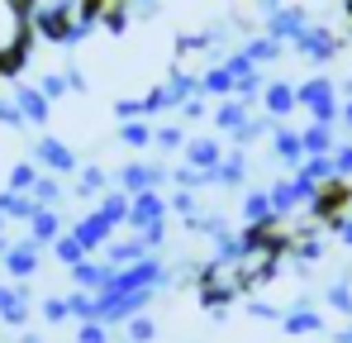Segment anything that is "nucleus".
Segmentation results:
<instances>
[{
    "label": "nucleus",
    "instance_id": "obj_1",
    "mask_svg": "<svg viewBox=\"0 0 352 343\" xmlns=\"http://www.w3.org/2000/svg\"><path fill=\"white\" fill-rule=\"evenodd\" d=\"M38 48V34H34V14L24 0H0V76L14 81L29 57Z\"/></svg>",
    "mask_w": 352,
    "mask_h": 343
},
{
    "label": "nucleus",
    "instance_id": "obj_2",
    "mask_svg": "<svg viewBox=\"0 0 352 343\" xmlns=\"http://www.w3.org/2000/svg\"><path fill=\"white\" fill-rule=\"evenodd\" d=\"M295 96H300V110L309 114V124H333L343 119V91L329 72H314L305 81H295Z\"/></svg>",
    "mask_w": 352,
    "mask_h": 343
},
{
    "label": "nucleus",
    "instance_id": "obj_3",
    "mask_svg": "<svg viewBox=\"0 0 352 343\" xmlns=\"http://www.w3.org/2000/svg\"><path fill=\"white\" fill-rule=\"evenodd\" d=\"M43 253H48V248H38L29 233L10 238L5 253H0V272H5V282H34V277L43 272Z\"/></svg>",
    "mask_w": 352,
    "mask_h": 343
},
{
    "label": "nucleus",
    "instance_id": "obj_4",
    "mask_svg": "<svg viewBox=\"0 0 352 343\" xmlns=\"http://www.w3.org/2000/svg\"><path fill=\"white\" fill-rule=\"evenodd\" d=\"M291 53L305 57L309 67H329V62H338V53H343V34L314 19V24H309V29H305V34L291 43Z\"/></svg>",
    "mask_w": 352,
    "mask_h": 343
},
{
    "label": "nucleus",
    "instance_id": "obj_5",
    "mask_svg": "<svg viewBox=\"0 0 352 343\" xmlns=\"http://www.w3.org/2000/svg\"><path fill=\"white\" fill-rule=\"evenodd\" d=\"M29 158H34V163H38L43 172H53V176H76V172H81V158H76V148H72V143H62L58 134H38Z\"/></svg>",
    "mask_w": 352,
    "mask_h": 343
},
{
    "label": "nucleus",
    "instance_id": "obj_6",
    "mask_svg": "<svg viewBox=\"0 0 352 343\" xmlns=\"http://www.w3.org/2000/svg\"><path fill=\"white\" fill-rule=\"evenodd\" d=\"M167 181H172V167L148 163V158H133V163H124V167L115 172V186L129 191V196H138V191H162Z\"/></svg>",
    "mask_w": 352,
    "mask_h": 343
},
{
    "label": "nucleus",
    "instance_id": "obj_7",
    "mask_svg": "<svg viewBox=\"0 0 352 343\" xmlns=\"http://www.w3.org/2000/svg\"><path fill=\"white\" fill-rule=\"evenodd\" d=\"M309 24H314V14H309L305 5H295V0H286V5H281V10H272V14H262V34H272V39H276V43H286V48H291Z\"/></svg>",
    "mask_w": 352,
    "mask_h": 343
},
{
    "label": "nucleus",
    "instance_id": "obj_8",
    "mask_svg": "<svg viewBox=\"0 0 352 343\" xmlns=\"http://www.w3.org/2000/svg\"><path fill=\"white\" fill-rule=\"evenodd\" d=\"M10 101H14V105H19V114L29 119V129H48V119H53V101L38 91V81L14 76V81H10Z\"/></svg>",
    "mask_w": 352,
    "mask_h": 343
},
{
    "label": "nucleus",
    "instance_id": "obj_9",
    "mask_svg": "<svg viewBox=\"0 0 352 343\" xmlns=\"http://www.w3.org/2000/svg\"><path fill=\"white\" fill-rule=\"evenodd\" d=\"M67 229H72V233L81 238V248H86V253H105V248H110V243L119 238V225H115V220H105V215H100L96 205H91V210H86L81 220H72Z\"/></svg>",
    "mask_w": 352,
    "mask_h": 343
},
{
    "label": "nucleus",
    "instance_id": "obj_10",
    "mask_svg": "<svg viewBox=\"0 0 352 343\" xmlns=\"http://www.w3.org/2000/svg\"><path fill=\"white\" fill-rule=\"evenodd\" d=\"M281 334H291V339H314V334H329V320H324V310L309 305V295H295L291 305H286Z\"/></svg>",
    "mask_w": 352,
    "mask_h": 343
},
{
    "label": "nucleus",
    "instance_id": "obj_11",
    "mask_svg": "<svg viewBox=\"0 0 352 343\" xmlns=\"http://www.w3.org/2000/svg\"><path fill=\"white\" fill-rule=\"evenodd\" d=\"M29 320H34L29 282H0V324L5 329H24Z\"/></svg>",
    "mask_w": 352,
    "mask_h": 343
},
{
    "label": "nucleus",
    "instance_id": "obj_12",
    "mask_svg": "<svg viewBox=\"0 0 352 343\" xmlns=\"http://www.w3.org/2000/svg\"><path fill=\"white\" fill-rule=\"evenodd\" d=\"M172 220V200L162 191H138L133 196V210H129V233H143L153 225H167Z\"/></svg>",
    "mask_w": 352,
    "mask_h": 343
},
{
    "label": "nucleus",
    "instance_id": "obj_13",
    "mask_svg": "<svg viewBox=\"0 0 352 343\" xmlns=\"http://www.w3.org/2000/svg\"><path fill=\"white\" fill-rule=\"evenodd\" d=\"M238 220H243V229H281L276 205H272V191L267 186H248L243 205H238Z\"/></svg>",
    "mask_w": 352,
    "mask_h": 343
},
{
    "label": "nucleus",
    "instance_id": "obj_14",
    "mask_svg": "<svg viewBox=\"0 0 352 343\" xmlns=\"http://www.w3.org/2000/svg\"><path fill=\"white\" fill-rule=\"evenodd\" d=\"M267 153H272V163L281 172H300V163H305V138H300V129L276 124L272 138H267Z\"/></svg>",
    "mask_w": 352,
    "mask_h": 343
},
{
    "label": "nucleus",
    "instance_id": "obj_15",
    "mask_svg": "<svg viewBox=\"0 0 352 343\" xmlns=\"http://www.w3.org/2000/svg\"><path fill=\"white\" fill-rule=\"evenodd\" d=\"M257 110L272 114L276 124H291L295 114H300V96H295V81H267V91H262V101H257Z\"/></svg>",
    "mask_w": 352,
    "mask_h": 343
},
{
    "label": "nucleus",
    "instance_id": "obj_16",
    "mask_svg": "<svg viewBox=\"0 0 352 343\" xmlns=\"http://www.w3.org/2000/svg\"><path fill=\"white\" fill-rule=\"evenodd\" d=\"M252 114H257V105H252V101H238V96H229V101H214L210 124H214V134L229 143V138H234V134L248 124V119H252Z\"/></svg>",
    "mask_w": 352,
    "mask_h": 343
},
{
    "label": "nucleus",
    "instance_id": "obj_17",
    "mask_svg": "<svg viewBox=\"0 0 352 343\" xmlns=\"http://www.w3.org/2000/svg\"><path fill=\"white\" fill-rule=\"evenodd\" d=\"M224 153H229V143L219 138V134H200V138H190L186 143V153H181V163L195 172H214L224 163Z\"/></svg>",
    "mask_w": 352,
    "mask_h": 343
},
{
    "label": "nucleus",
    "instance_id": "obj_18",
    "mask_svg": "<svg viewBox=\"0 0 352 343\" xmlns=\"http://www.w3.org/2000/svg\"><path fill=\"white\" fill-rule=\"evenodd\" d=\"M67 277H72L76 291H96V295H100V291L110 286V277H115V267H110L100 253H91V258H81L76 267H67Z\"/></svg>",
    "mask_w": 352,
    "mask_h": 343
},
{
    "label": "nucleus",
    "instance_id": "obj_19",
    "mask_svg": "<svg viewBox=\"0 0 352 343\" xmlns=\"http://www.w3.org/2000/svg\"><path fill=\"white\" fill-rule=\"evenodd\" d=\"M248 176H252V153H248V148H229L224 163L214 167V186H224V191H248Z\"/></svg>",
    "mask_w": 352,
    "mask_h": 343
},
{
    "label": "nucleus",
    "instance_id": "obj_20",
    "mask_svg": "<svg viewBox=\"0 0 352 343\" xmlns=\"http://www.w3.org/2000/svg\"><path fill=\"white\" fill-rule=\"evenodd\" d=\"M110 186H115V172H105L100 163H81L76 181H72V196H76V200H91V205H96V200H100V196H105Z\"/></svg>",
    "mask_w": 352,
    "mask_h": 343
},
{
    "label": "nucleus",
    "instance_id": "obj_21",
    "mask_svg": "<svg viewBox=\"0 0 352 343\" xmlns=\"http://www.w3.org/2000/svg\"><path fill=\"white\" fill-rule=\"evenodd\" d=\"M24 233H29L38 248H53L62 233H67V220H62V210H38V215L24 225Z\"/></svg>",
    "mask_w": 352,
    "mask_h": 343
},
{
    "label": "nucleus",
    "instance_id": "obj_22",
    "mask_svg": "<svg viewBox=\"0 0 352 343\" xmlns=\"http://www.w3.org/2000/svg\"><path fill=\"white\" fill-rule=\"evenodd\" d=\"M238 48H243V53L252 57V62H257V67H262V72H267V67H272V62H281V57L291 53V48H286V43H276V39H272V34H262V29H257V34H248V39H243V43H238Z\"/></svg>",
    "mask_w": 352,
    "mask_h": 343
},
{
    "label": "nucleus",
    "instance_id": "obj_23",
    "mask_svg": "<svg viewBox=\"0 0 352 343\" xmlns=\"http://www.w3.org/2000/svg\"><path fill=\"white\" fill-rule=\"evenodd\" d=\"M200 91L210 96V101H229L238 91V76L229 72V62H214V67H205L200 72Z\"/></svg>",
    "mask_w": 352,
    "mask_h": 343
},
{
    "label": "nucleus",
    "instance_id": "obj_24",
    "mask_svg": "<svg viewBox=\"0 0 352 343\" xmlns=\"http://www.w3.org/2000/svg\"><path fill=\"white\" fill-rule=\"evenodd\" d=\"M100 258H105L110 267H133V262H143V258H148V248H143V238H138V233H119Z\"/></svg>",
    "mask_w": 352,
    "mask_h": 343
},
{
    "label": "nucleus",
    "instance_id": "obj_25",
    "mask_svg": "<svg viewBox=\"0 0 352 343\" xmlns=\"http://www.w3.org/2000/svg\"><path fill=\"white\" fill-rule=\"evenodd\" d=\"M300 138H305V158H329L338 148V129L333 124H300Z\"/></svg>",
    "mask_w": 352,
    "mask_h": 343
},
{
    "label": "nucleus",
    "instance_id": "obj_26",
    "mask_svg": "<svg viewBox=\"0 0 352 343\" xmlns=\"http://www.w3.org/2000/svg\"><path fill=\"white\" fill-rule=\"evenodd\" d=\"M153 134H157V119H124L119 124V143L129 153H148L153 148Z\"/></svg>",
    "mask_w": 352,
    "mask_h": 343
},
{
    "label": "nucleus",
    "instance_id": "obj_27",
    "mask_svg": "<svg viewBox=\"0 0 352 343\" xmlns=\"http://www.w3.org/2000/svg\"><path fill=\"white\" fill-rule=\"evenodd\" d=\"M62 181H67V176H53V172H43V176L34 181V191H29V196L38 200V210H62V200L72 196Z\"/></svg>",
    "mask_w": 352,
    "mask_h": 343
},
{
    "label": "nucleus",
    "instance_id": "obj_28",
    "mask_svg": "<svg viewBox=\"0 0 352 343\" xmlns=\"http://www.w3.org/2000/svg\"><path fill=\"white\" fill-rule=\"evenodd\" d=\"M186 143H190V134H186L181 119H157V134H153L157 153H186Z\"/></svg>",
    "mask_w": 352,
    "mask_h": 343
},
{
    "label": "nucleus",
    "instance_id": "obj_29",
    "mask_svg": "<svg viewBox=\"0 0 352 343\" xmlns=\"http://www.w3.org/2000/svg\"><path fill=\"white\" fill-rule=\"evenodd\" d=\"M324 305H329L333 315L352 320V277H348V272H343V277H333V282L324 286Z\"/></svg>",
    "mask_w": 352,
    "mask_h": 343
},
{
    "label": "nucleus",
    "instance_id": "obj_30",
    "mask_svg": "<svg viewBox=\"0 0 352 343\" xmlns=\"http://www.w3.org/2000/svg\"><path fill=\"white\" fill-rule=\"evenodd\" d=\"M48 253H53V262H58V267H76L81 258H91V253L81 248V238H76L72 229L62 233V238H58V243H53V248H48Z\"/></svg>",
    "mask_w": 352,
    "mask_h": 343
},
{
    "label": "nucleus",
    "instance_id": "obj_31",
    "mask_svg": "<svg viewBox=\"0 0 352 343\" xmlns=\"http://www.w3.org/2000/svg\"><path fill=\"white\" fill-rule=\"evenodd\" d=\"M38 176H43V167H38L34 158H24V163H14V167H10V176H5V186H10V191H19V196H29Z\"/></svg>",
    "mask_w": 352,
    "mask_h": 343
},
{
    "label": "nucleus",
    "instance_id": "obj_32",
    "mask_svg": "<svg viewBox=\"0 0 352 343\" xmlns=\"http://www.w3.org/2000/svg\"><path fill=\"white\" fill-rule=\"evenodd\" d=\"M248 320H257V324H276L281 329V320H286V305H272V300H262V295H248Z\"/></svg>",
    "mask_w": 352,
    "mask_h": 343
},
{
    "label": "nucleus",
    "instance_id": "obj_33",
    "mask_svg": "<svg viewBox=\"0 0 352 343\" xmlns=\"http://www.w3.org/2000/svg\"><path fill=\"white\" fill-rule=\"evenodd\" d=\"M157 334H162V329H157V320H153L148 310L133 315V320L124 324V339H129V343H157Z\"/></svg>",
    "mask_w": 352,
    "mask_h": 343
},
{
    "label": "nucleus",
    "instance_id": "obj_34",
    "mask_svg": "<svg viewBox=\"0 0 352 343\" xmlns=\"http://www.w3.org/2000/svg\"><path fill=\"white\" fill-rule=\"evenodd\" d=\"M38 315H43V324H76L67 295H43V300H38Z\"/></svg>",
    "mask_w": 352,
    "mask_h": 343
},
{
    "label": "nucleus",
    "instance_id": "obj_35",
    "mask_svg": "<svg viewBox=\"0 0 352 343\" xmlns=\"http://www.w3.org/2000/svg\"><path fill=\"white\" fill-rule=\"evenodd\" d=\"M67 305H72V320L76 324H86V320H96V291H67Z\"/></svg>",
    "mask_w": 352,
    "mask_h": 343
},
{
    "label": "nucleus",
    "instance_id": "obj_36",
    "mask_svg": "<svg viewBox=\"0 0 352 343\" xmlns=\"http://www.w3.org/2000/svg\"><path fill=\"white\" fill-rule=\"evenodd\" d=\"M167 200H172V215H176V220H190V215H200V196H195V191H186V186H176Z\"/></svg>",
    "mask_w": 352,
    "mask_h": 343
},
{
    "label": "nucleus",
    "instance_id": "obj_37",
    "mask_svg": "<svg viewBox=\"0 0 352 343\" xmlns=\"http://www.w3.org/2000/svg\"><path fill=\"white\" fill-rule=\"evenodd\" d=\"M76 343H115V329L100 320H86V324H76Z\"/></svg>",
    "mask_w": 352,
    "mask_h": 343
},
{
    "label": "nucleus",
    "instance_id": "obj_38",
    "mask_svg": "<svg viewBox=\"0 0 352 343\" xmlns=\"http://www.w3.org/2000/svg\"><path fill=\"white\" fill-rule=\"evenodd\" d=\"M333 172H338V181L352 186V138H338V148H333Z\"/></svg>",
    "mask_w": 352,
    "mask_h": 343
},
{
    "label": "nucleus",
    "instance_id": "obj_39",
    "mask_svg": "<svg viewBox=\"0 0 352 343\" xmlns=\"http://www.w3.org/2000/svg\"><path fill=\"white\" fill-rule=\"evenodd\" d=\"M0 129H14V134H19V129H29V119L19 114V105H14L10 96H0Z\"/></svg>",
    "mask_w": 352,
    "mask_h": 343
},
{
    "label": "nucleus",
    "instance_id": "obj_40",
    "mask_svg": "<svg viewBox=\"0 0 352 343\" xmlns=\"http://www.w3.org/2000/svg\"><path fill=\"white\" fill-rule=\"evenodd\" d=\"M115 119H119V124H124V119H148L143 96H124V101H115Z\"/></svg>",
    "mask_w": 352,
    "mask_h": 343
},
{
    "label": "nucleus",
    "instance_id": "obj_41",
    "mask_svg": "<svg viewBox=\"0 0 352 343\" xmlns=\"http://www.w3.org/2000/svg\"><path fill=\"white\" fill-rule=\"evenodd\" d=\"M329 233L343 243V248H352V210H343V215H333L329 220Z\"/></svg>",
    "mask_w": 352,
    "mask_h": 343
},
{
    "label": "nucleus",
    "instance_id": "obj_42",
    "mask_svg": "<svg viewBox=\"0 0 352 343\" xmlns=\"http://www.w3.org/2000/svg\"><path fill=\"white\" fill-rule=\"evenodd\" d=\"M338 124H343V129H348V134H352V96H348V101H343V119H338Z\"/></svg>",
    "mask_w": 352,
    "mask_h": 343
},
{
    "label": "nucleus",
    "instance_id": "obj_43",
    "mask_svg": "<svg viewBox=\"0 0 352 343\" xmlns=\"http://www.w3.org/2000/svg\"><path fill=\"white\" fill-rule=\"evenodd\" d=\"M19 343H43V339H38V334H24V339H19Z\"/></svg>",
    "mask_w": 352,
    "mask_h": 343
},
{
    "label": "nucleus",
    "instance_id": "obj_44",
    "mask_svg": "<svg viewBox=\"0 0 352 343\" xmlns=\"http://www.w3.org/2000/svg\"><path fill=\"white\" fill-rule=\"evenodd\" d=\"M105 5H129V0H105Z\"/></svg>",
    "mask_w": 352,
    "mask_h": 343
}]
</instances>
